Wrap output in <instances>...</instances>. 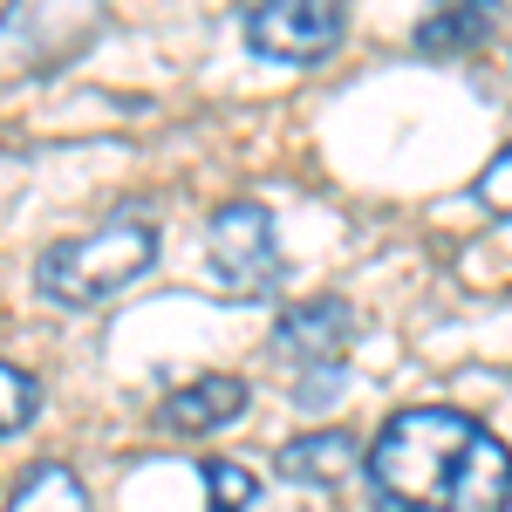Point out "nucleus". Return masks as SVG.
<instances>
[{"mask_svg":"<svg viewBox=\"0 0 512 512\" xmlns=\"http://www.w3.org/2000/svg\"><path fill=\"white\" fill-rule=\"evenodd\" d=\"M376 512H512V451L465 410H396L369 444Z\"/></svg>","mask_w":512,"mask_h":512,"instance_id":"obj_1","label":"nucleus"},{"mask_svg":"<svg viewBox=\"0 0 512 512\" xmlns=\"http://www.w3.org/2000/svg\"><path fill=\"white\" fill-rule=\"evenodd\" d=\"M151 260H158V226L151 219H110L82 239H55L35 260V287L55 308H103L137 274H151Z\"/></svg>","mask_w":512,"mask_h":512,"instance_id":"obj_2","label":"nucleus"},{"mask_svg":"<svg viewBox=\"0 0 512 512\" xmlns=\"http://www.w3.org/2000/svg\"><path fill=\"white\" fill-rule=\"evenodd\" d=\"M205 260H212V274L226 280L233 294H274L280 287V239H274L267 205H253V198L219 205L212 226H205Z\"/></svg>","mask_w":512,"mask_h":512,"instance_id":"obj_3","label":"nucleus"},{"mask_svg":"<svg viewBox=\"0 0 512 512\" xmlns=\"http://www.w3.org/2000/svg\"><path fill=\"white\" fill-rule=\"evenodd\" d=\"M342 41V7L335 0H267V7H246V48L287 62V69H308L321 55H335Z\"/></svg>","mask_w":512,"mask_h":512,"instance_id":"obj_4","label":"nucleus"},{"mask_svg":"<svg viewBox=\"0 0 512 512\" xmlns=\"http://www.w3.org/2000/svg\"><path fill=\"white\" fill-rule=\"evenodd\" d=\"M274 349H280V362L301 369V383H342V362H349V349H355V308L335 301V294L287 308L280 328H274ZM301 383H294V390H301Z\"/></svg>","mask_w":512,"mask_h":512,"instance_id":"obj_5","label":"nucleus"},{"mask_svg":"<svg viewBox=\"0 0 512 512\" xmlns=\"http://www.w3.org/2000/svg\"><path fill=\"white\" fill-rule=\"evenodd\" d=\"M239 410H246V383L239 376H198L185 390L164 396V431H219V424H233Z\"/></svg>","mask_w":512,"mask_h":512,"instance_id":"obj_6","label":"nucleus"},{"mask_svg":"<svg viewBox=\"0 0 512 512\" xmlns=\"http://www.w3.org/2000/svg\"><path fill=\"white\" fill-rule=\"evenodd\" d=\"M355 465H369V451H355L349 431L294 437V444L280 451V478H294V485H342Z\"/></svg>","mask_w":512,"mask_h":512,"instance_id":"obj_7","label":"nucleus"},{"mask_svg":"<svg viewBox=\"0 0 512 512\" xmlns=\"http://www.w3.org/2000/svg\"><path fill=\"white\" fill-rule=\"evenodd\" d=\"M492 35V7H437V14H424L417 21V55H431V62H444V55H465V48H478V41Z\"/></svg>","mask_w":512,"mask_h":512,"instance_id":"obj_8","label":"nucleus"},{"mask_svg":"<svg viewBox=\"0 0 512 512\" xmlns=\"http://www.w3.org/2000/svg\"><path fill=\"white\" fill-rule=\"evenodd\" d=\"M7 512H89V492H82V478L69 465H41L14 485V499Z\"/></svg>","mask_w":512,"mask_h":512,"instance_id":"obj_9","label":"nucleus"},{"mask_svg":"<svg viewBox=\"0 0 512 512\" xmlns=\"http://www.w3.org/2000/svg\"><path fill=\"white\" fill-rule=\"evenodd\" d=\"M205 499H212V512H246L260 499V478L233 458H205Z\"/></svg>","mask_w":512,"mask_h":512,"instance_id":"obj_10","label":"nucleus"},{"mask_svg":"<svg viewBox=\"0 0 512 512\" xmlns=\"http://www.w3.org/2000/svg\"><path fill=\"white\" fill-rule=\"evenodd\" d=\"M0 390H7V410H0V431L7 437H21L28 424H35V410H41V383L21 369V362H7L0 369Z\"/></svg>","mask_w":512,"mask_h":512,"instance_id":"obj_11","label":"nucleus"},{"mask_svg":"<svg viewBox=\"0 0 512 512\" xmlns=\"http://www.w3.org/2000/svg\"><path fill=\"white\" fill-rule=\"evenodd\" d=\"M472 198L485 205V212H499V219H512V144L499 151V158L478 171V185H472Z\"/></svg>","mask_w":512,"mask_h":512,"instance_id":"obj_12","label":"nucleus"}]
</instances>
